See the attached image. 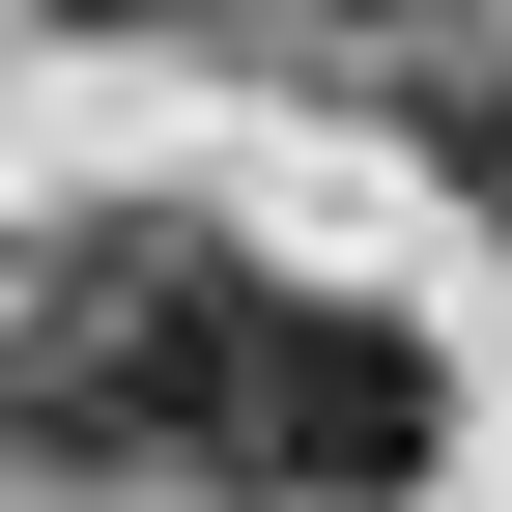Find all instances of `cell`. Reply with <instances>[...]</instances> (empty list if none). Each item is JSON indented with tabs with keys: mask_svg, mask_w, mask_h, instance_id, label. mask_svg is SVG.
Masks as SVG:
<instances>
[{
	"mask_svg": "<svg viewBox=\"0 0 512 512\" xmlns=\"http://www.w3.org/2000/svg\"><path fill=\"white\" fill-rule=\"evenodd\" d=\"M228 370H256V256L228 228H171V200L29 228V285H0V456L29 484H200Z\"/></svg>",
	"mask_w": 512,
	"mask_h": 512,
	"instance_id": "1",
	"label": "cell"
},
{
	"mask_svg": "<svg viewBox=\"0 0 512 512\" xmlns=\"http://www.w3.org/2000/svg\"><path fill=\"white\" fill-rule=\"evenodd\" d=\"M427 171H456V200L512 228V86H427Z\"/></svg>",
	"mask_w": 512,
	"mask_h": 512,
	"instance_id": "3",
	"label": "cell"
},
{
	"mask_svg": "<svg viewBox=\"0 0 512 512\" xmlns=\"http://www.w3.org/2000/svg\"><path fill=\"white\" fill-rule=\"evenodd\" d=\"M57 29H200V0H57Z\"/></svg>",
	"mask_w": 512,
	"mask_h": 512,
	"instance_id": "4",
	"label": "cell"
},
{
	"mask_svg": "<svg viewBox=\"0 0 512 512\" xmlns=\"http://www.w3.org/2000/svg\"><path fill=\"white\" fill-rule=\"evenodd\" d=\"M427 456H456V370L399 342V313H342V285H256V370H228V456L256 512H399Z\"/></svg>",
	"mask_w": 512,
	"mask_h": 512,
	"instance_id": "2",
	"label": "cell"
}]
</instances>
